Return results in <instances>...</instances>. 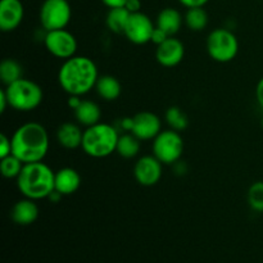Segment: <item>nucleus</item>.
I'll return each instance as SVG.
<instances>
[{
  "label": "nucleus",
  "instance_id": "f257e3e1",
  "mask_svg": "<svg viewBox=\"0 0 263 263\" xmlns=\"http://www.w3.org/2000/svg\"><path fill=\"white\" fill-rule=\"evenodd\" d=\"M99 73L89 57L74 55L66 59L58 72V82L64 92L74 97L87 94L97 85Z\"/></svg>",
  "mask_w": 263,
  "mask_h": 263
},
{
  "label": "nucleus",
  "instance_id": "f03ea898",
  "mask_svg": "<svg viewBox=\"0 0 263 263\" xmlns=\"http://www.w3.org/2000/svg\"><path fill=\"white\" fill-rule=\"evenodd\" d=\"M12 154L23 164L41 162L49 151V135L41 123L27 122L20 126L10 138Z\"/></svg>",
  "mask_w": 263,
  "mask_h": 263
},
{
  "label": "nucleus",
  "instance_id": "7ed1b4c3",
  "mask_svg": "<svg viewBox=\"0 0 263 263\" xmlns=\"http://www.w3.org/2000/svg\"><path fill=\"white\" fill-rule=\"evenodd\" d=\"M54 179L55 172L43 161L26 163L17 177V186L25 198L45 199L54 192Z\"/></svg>",
  "mask_w": 263,
  "mask_h": 263
},
{
  "label": "nucleus",
  "instance_id": "20e7f679",
  "mask_svg": "<svg viewBox=\"0 0 263 263\" xmlns=\"http://www.w3.org/2000/svg\"><path fill=\"white\" fill-rule=\"evenodd\" d=\"M120 135L109 123L99 122L84 131L81 148L91 158H105L117 149Z\"/></svg>",
  "mask_w": 263,
  "mask_h": 263
},
{
  "label": "nucleus",
  "instance_id": "39448f33",
  "mask_svg": "<svg viewBox=\"0 0 263 263\" xmlns=\"http://www.w3.org/2000/svg\"><path fill=\"white\" fill-rule=\"evenodd\" d=\"M9 107L18 112H30L36 109L43 102V89L36 82L20 79L5 87Z\"/></svg>",
  "mask_w": 263,
  "mask_h": 263
},
{
  "label": "nucleus",
  "instance_id": "423d86ee",
  "mask_svg": "<svg viewBox=\"0 0 263 263\" xmlns=\"http://www.w3.org/2000/svg\"><path fill=\"white\" fill-rule=\"evenodd\" d=\"M208 55L218 63H228L235 59L239 51L238 37L226 28H216L207 37Z\"/></svg>",
  "mask_w": 263,
  "mask_h": 263
},
{
  "label": "nucleus",
  "instance_id": "0eeeda50",
  "mask_svg": "<svg viewBox=\"0 0 263 263\" xmlns=\"http://www.w3.org/2000/svg\"><path fill=\"white\" fill-rule=\"evenodd\" d=\"M153 156L163 164H174L184 153V140L179 131H161L153 140Z\"/></svg>",
  "mask_w": 263,
  "mask_h": 263
},
{
  "label": "nucleus",
  "instance_id": "6e6552de",
  "mask_svg": "<svg viewBox=\"0 0 263 263\" xmlns=\"http://www.w3.org/2000/svg\"><path fill=\"white\" fill-rule=\"evenodd\" d=\"M39 18L45 31L62 30L71 22L72 8L68 0H44Z\"/></svg>",
  "mask_w": 263,
  "mask_h": 263
},
{
  "label": "nucleus",
  "instance_id": "1a4fd4ad",
  "mask_svg": "<svg viewBox=\"0 0 263 263\" xmlns=\"http://www.w3.org/2000/svg\"><path fill=\"white\" fill-rule=\"evenodd\" d=\"M44 45L46 50L59 59H69L76 55L77 40L66 28L46 31Z\"/></svg>",
  "mask_w": 263,
  "mask_h": 263
},
{
  "label": "nucleus",
  "instance_id": "9d476101",
  "mask_svg": "<svg viewBox=\"0 0 263 263\" xmlns=\"http://www.w3.org/2000/svg\"><path fill=\"white\" fill-rule=\"evenodd\" d=\"M154 28L156 27L153 25V21L145 13H131L123 35L130 43L135 45H144L146 43H151Z\"/></svg>",
  "mask_w": 263,
  "mask_h": 263
},
{
  "label": "nucleus",
  "instance_id": "9b49d317",
  "mask_svg": "<svg viewBox=\"0 0 263 263\" xmlns=\"http://www.w3.org/2000/svg\"><path fill=\"white\" fill-rule=\"evenodd\" d=\"M162 166L154 156H144L134 166V177L141 186H154L162 177Z\"/></svg>",
  "mask_w": 263,
  "mask_h": 263
},
{
  "label": "nucleus",
  "instance_id": "f8f14e48",
  "mask_svg": "<svg viewBox=\"0 0 263 263\" xmlns=\"http://www.w3.org/2000/svg\"><path fill=\"white\" fill-rule=\"evenodd\" d=\"M133 120L134 125L131 134H134L139 140H154V138L162 131L161 118L153 112L143 110L136 113Z\"/></svg>",
  "mask_w": 263,
  "mask_h": 263
},
{
  "label": "nucleus",
  "instance_id": "ddd939ff",
  "mask_svg": "<svg viewBox=\"0 0 263 263\" xmlns=\"http://www.w3.org/2000/svg\"><path fill=\"white\" fill-rule=\"evenodd\" d=\"M25 17V8L21 0H0V30L12 32L17 30Z\"/></svg>",
  "mask_w": 263,
  "mask_h": 263
},
{
  "label": "nucleus",
  "instance_id": "4468645a",
  "mask_svg": "<svg viewBox=\"0 0 263 263\" xmlns=\"http://www.w3.org/2000/svg\"><path fill=\"white\" fill-rule=\"evenodd\" d=\"M185 48L184 44L175 36H170L164 43L157 46L156 59L161 66L171 68L180 64L184 59Z\"/></svg>",
  "mask_w": 263,
  "mask_h": 263
},
{
  "label": "nucleus",
  "instance_id": "2eb2a0df",
  "mask_svg": "<svg viewBox=\"0 0 263 263\" xmlns=\"http://www.w3.org/2000/svg\"><path fill=\"white\" fill-rule=\"evenodd\" d=\"M81 186V176L72 167H64L55 172L54 179V190L63 195L74 194Z\"/></svg>",
  "mask_w": 263,
  "mask_h": 263
},
{
  "label": "nucleus",
  "instance_id": "dca6fc26",
  "mask_svg": "<svg viewBox=\"0 0 263 263\" xmlns=\"http://www.w3.org/2000/svg\"><path fill=\"white\" fill-rule=\"evenodd\" d=\"M36 200L23 198L18 200L10 211V217L17 225L27 226L35 222L39 217V207Z\"/></svg>",
  "mask_w": 263,
  "mask_h": 263
},
{
  "label": "nucleus",
  "instance_id": "f3484780",
  "mask_svg": "<svg viewBox=\"0 0 263 263\" xmlns=\"http://www.w3.org/2000/svg\"><path fill=\"white\" fill-rule=\"evenodd\" d=\"M84 131H81L80 126L72 122H64L57 130V140L63 148L77 149L81 146Z\"/></svg>",
  "mask_w": 263,
  "mask_h": 263
},
{
  "label": "nucleus",
  "instance_id": "a211bd4d",
  "mask_svg": "<svg viewBox=\"0 0 263 263\" xmlns=\"http://www.w3.org/2000/svg\"><path fill=\"white\" fill-rule=\"evenodd\" d=\"M73 112L77 122L82 126H86V127L97 125L102 118V110H100L99 105L91 100H82Z\"/></svg>",
  "mask_w": 263,
  "mask_h": 263
},
{
  "label": "nucleus",
  "instance_id": "6ab92c4d",
  "mask_svg": "<svg viewBox=\"0 0 263 263\" xmlns=\"http://www.w3.org/2000/svg\"><path fill=\"white\" fill-rule=\"evenodd\" d=\"M182 26V17L175 8H164L157 17V27L163 30L168 36H175Z\"/></svg>",
  "mask_w": 263,
  "mask_h": 263
},
{
  "label": "nucleus",
  "instance_id": "aec40b11",
  "mask_svg": "<svg viewBox=\"0 0 263 263\" xmlns=\"http://www.w3.org/2000/svg\"><path fill=\"white\" fill-rule=\"evenodd\" d=\"M95 89H97L98 95L107 102H113V100L118 99L121 91H122L121 82L110 74L100 76L98 79L97 85H95Z\"/></svg>",
  "mask_w": 263,
  "mask_h": 263
},
{
  "label": "nucleus",
  "instance_id": "412c9836",
  "mask_svg": "<svg viewBox=\"0 0 263 263\" xmlns=\"http://www.w3.org/2000/svg\"><path fill=\"white\" fill-rule=\"evenodd\" d=\"M130 14L131 13L125 7L110 8L107 14V18H105V25H107V27L112 32L118 33V35L122 33L123 35Z\"/></svg>",
  "mask_w": 263,
  "mask_h": 263
},
{
  "label": "nucleus",
  "instance_id": "4be33fe9",
  "mask_svg": "<svg viewBox=\"0 0 263 263\" xmlns=\"http://www.w3.org/2000/svg\"><path fill=\"white\" fill-rule=\"evenodd\" d=\"M140 151V140L134 134H123L120 136L117 143V152L122 158L131 159L136 157Z\"/></svg>",
  "mask_w": 263,
  "mask_h": 263
},
{
  "label": "nucleus",
  "instance_id": "5701e85b",
  "mask_svg": "<svg viewBox=\"0 0 263 263\" xmlns=\"http://www.w3.org/2000/svg\"><path fill=\"white\" fill-rule=\"evenodd\" d=\"M0 79L4 85H10L22 79V66L14 59H3L0 63Z\"/></svg>",
  "mask_w": 263,
  "mask_h": 263
},
{
  "label": "nucleus",
  "instance_id": "b1692460",
  "mask_svg": "<svg viewBox=\"0 0 263 263\" xmlns=\"http://www.w3.org/2000/svg\"><path fill=\"white\" fill-rule=\"evenodd\" d=\"M185 23L192 31H203L208 25V14L203 7L187 8Z\"/></svg>",
  "mask_w": 263,
  "mask_h": 263
},
{
  "label": "nucleus",
  "instance_id": "393cba45",
  "mask_svg": "<svg viewBox=\"0 0 263 263\" xmlns=\"http://www.w3.org/2000/svg\"><path fill=\"white\" fill-rule=\"evenodd\" d=\"M166 121L172 130L179 131V133L184 131L189 125L186 115L179 107H170L166 110Z\"/></svg>",
  "mask_w": 263,
  "mask_h": 263
},
{
  "label": "nucleus",
  "instance_id": "a878e982",
  "mask_svg": "<svg viewBox=\"0 0 263 263\" xmlns=\"http://www.w3.org/2000/svg\"><path fill=\"white\" fill-rule=\"evenodd\" d=\"M0 159H2V162H0V170H2L3 176L5 179H17L18 175L22 171V161L18 159L15 156H13V154Z\"/></svg>",
  "mask_w": 263,
  "mask_h": 263
},
{
  "label": "nucleus",
  "instance_id": "bb28decb",
  "mask_svg": "<svg viewBox=\"0 0 263 263\" xmlns=\"http://www.w3.org/2000/svg\"><path fill=\"white\" fill-rule=\"evenodd\" d=\"M248 203L256 212H263V181L253 182L248 190Z\"/></svg>",
  "mask_w": 263,
  "mask_h": 263
},
{
  "label": "nucleus",
  "instance_id": "cd10ccee",
  "mask_svg": "<svg viewBox=\"0 0 263 263\" xmlns=\"http://www.w3.org/2000/svg\"><path fill=\"white\" fill-rule=\"evenodd\" d=\"M12 154V141L5 134L0 135V158H4Z\"/></svg>",
  "mask_w": 263,
  "mask_h": 263
},
{
  "label": "nucleus",
  "instance_id": "c85d7f7f",
  "mask_svg": "<svg viewBox=\"0 0 263 263\" xmlns=\"http://www.w3.org/2000/svg\"><path fill=\"white\" fill-rule=\"evenodd\" d=\"M168 37L170 36L167 35L163 30H161V28L157 27L156 26V28H154V31H153V35H152L151 43L156 44V45L158 46V45H161L162 43H164V41H166Z\"/></svg>",
  "mask_w": 263,
  "mask_h": 263
},
{
  "label": "nucleus",
  "instance_id": "c756f323",
  "mask_svg": "<svg viewBox=\"0 0 263 263\" xmlns=\"http://www.w3.org/2000/svg\"><path fill=\"white\" fill-rule=\"evenodd\" d=\"M125 8L130 13L141 12V2L140 0H127V3L125 4Z\"/></svg>",
  "mask_w": 263,
  "mask_h": 263
},
{
  "label": "nucleus",
  "instance_id": "7c9ffc66",
  "mask_svg": "<svg viewBox=\"0 0 263 263\" xmlns=\"http://www.w3.org/2000/svg\"><path fill=\"white\" fill-rule=\"evenodd\" d=\"M179 2L186 8H197V7H204L210 0H179Z\"/></svg>",
  "mask_w": 263,
  "mask_h": 263
},
{
  "label": "nucleus",
  "instance_id": "2f4dec72",
  "mask_svg": "<svg viewBox=\"0 0 263 263\" xmlns=\"http://www.w3.org/2000/svg\"><path fill=\"white\" fill-rule=\"evenodd\" d=\"M256 98H257V102H258L259 107L263 109V77L258 81L256 87Z\"/></svg>",
  "mask_w": 263,
  "mask_h": 263
},
{
  "label": "nucleus",
  "instance_id": "473e14b6",
  "mask_svg": "<svg viewBox=\"0 0 263 263\" xmlns=\"http://www.w3.org/2000/svg\"><path fill=\"white\" fill-rule=\"evenodd\" d=\"M102 3L105 5V7H108L110 9V8L125 7L127 0H102Z\"/></svg>",
  "mask_w": 263,
  "mask_h": 263
},
{
  "label": "nucleus",
  "instance_id": "72a5a7b5",
  "mask_svg": "<svg viewBox=\"0 0 263 263\" xmlns=\"http://www.w3.org/2000/svg\"><path fill=\"white\" fill-rule=\"evenodd\" d=\"M8 105H9V103H8L7 94H5V90L2 89L0 90V113H4Z\"/></svg>",
  "mask_w": 263,
  "mask_h": 263
},
{
  "label": "nucleus",
  "instance_id": "f704fd0d",
  "mask_svg": "<svg viewBox=\"0 0 263 263\" xmlns=\"http://www.w3.org/2000/svg\"><path fill=\"white\" fill-rule=\"evenodd\" d=\"M82 100L80 99V97H74V95H69V99H68V107L72 108V109H76L77 107L80 105Z\"/></svg>",
  "mask_w": 263,
  "mask_h": 263
},
{
  "label": "nucleus",
  "instance_id": "c9c22d12",
  "mask_svg": "<svg viewBox=\"0 0 263 263\" xmlns=\"http://www.w3.org/2000/svg\"><path fill=\"white\" fill-rule=\"evenodd\" d=\"M133 125H134L133 117H127L122 120V127L125 128L126 131H130L131 133V130H133Z\"/></svg>",
  "mask_w": 263,
  "mask_h": 263
},
{
  "label": "nucleus",
  "instance_id": "e433bc0d",
  "mask_svg": "<svg viewBox=\"0 0 263 263\" xmlns=\"http://www.w3.org/2000/svg\"><path fill=\"white\" fill-rule=\"evenodd\" d=\"M262 128H263V120H262Z\"/></svg>",
  "mask_w": 263,
  "mask_h": 263
}]
</instances>
